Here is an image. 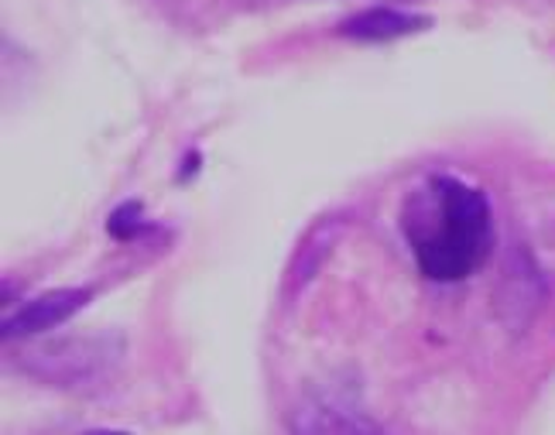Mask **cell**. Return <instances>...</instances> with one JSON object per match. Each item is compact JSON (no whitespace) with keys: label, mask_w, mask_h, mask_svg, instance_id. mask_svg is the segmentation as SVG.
I'll return each mask as SVG.
<instances>
[{"label":"cell","mask_w":555,"mask_h":435,"mask_svg":"<svg viewBox=\"0 0 555 435\" xmlns=\"http://www.w3.org/2000/svg\"><path fill=\"white\" fill-rule=\"evenodd\" d=\"M418 271L433 281H463L487 257L494 220L487 192L456 176H433L401 213Z\"/></svg>","instance_id":"6da1fadb"},{"label":"cell","mask_w":555,"mask_h":435,"mask_svg":"<svg viewBox=\"0 0 555 435\" xmlns=\"http://www.w3.org/2000/svg\"><path fill=\"white\" fill-rule=\"evenodd\" d=\"M120 357H124L120 333L62 336V340H46L21 354L17 371L55 387H93L117 371Z\"/></svg>","instance_id":"7a4b0ae2"},{"label":"cell","mask_w":555,"mask_h":435,"mask_svg":"<svg viewBox=\"0 0 555 435\" xmlns=\"http://www.w3.org/2000/svg\"><path fill=\"white\" fill-rule=\"evenodd\" d=\"M90 298H93V289H52L46 295H38L4 319V340L49 333L66 319H73Z\"/></svg>","instance_id":"3957f363"},{"label":"cell","mask_w":555,"mask_h":435,"mask_svg":"<svg viewBox=\"0 0 555 435\" xmlns=\"http://www.w3.org/2000/svg\"><path fill=\"white\" fill-rule=\"evenodd\" d=\"M295 432L306 435H326V432H377L380 425L364 415V408H357L353 401H344L336 395H312L295 408V415L288 419Z\"/></svg>","instance_id":"277c9868"},{"label":"cell","mask_w":555,"mask_h":435,"mask_svg":"<svg viewBox=\"0 0 555 435\" xmlns=\"http://www.w3.org/2000/svg\"><path fill=\"white\" fill-rule=\"evenodd\" d=\"M425 28H433L429 14H415V11L377 4V8H364V11L350 14L344 25H339V35L353 38V41H395V38L415 35V31H425Z\"/></svg>","instance_id":"5b68a950"},{"label":"cell","mask_w":555,"mask_h":435,"mask_svg":"<svg viewBox=\"0 0 555 435\" xmlns=\"http://www.w3.org/2000/svg\"><path fill=\"white\" fill-rule=\"evenodd\" d=\"M339 233H344V220H336V216H330V220H319L309 236L302 244H298L295 257H292V281L295 289H302L306 281L319 271V265L326 260V254L333 251V244L339 241Z\"/></svg>","instance_id":"8992f818"},{"label":"cell","mask_w":555,"mask_h":435,"mask_svg":"<svg viewBox=\"0 0 555 435\" xmlns=\"http://www.w3.org/2000/svg\"><path fill=\"white\" fill-rule=\"evenodd\" d=\"M106 230H111L117 241H131V236H138L141 230H147V223H141V203H127V206L114 209Z\"/></svg>","instance_id":"52a82bcc"}]
</instances>
